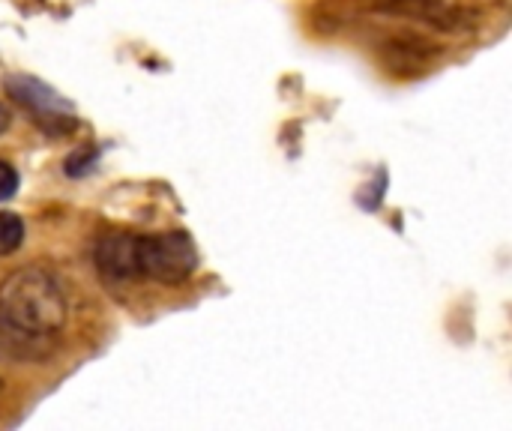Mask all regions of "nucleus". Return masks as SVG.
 Returning a JSON list of instances; mask_svg holds the SVG:
<instances>
[{"label": "nucleus", "instance_id": "1", "mask_svg": "<svg viewBox=\"0 0 512 431\" xmlns=\"http://www.w3.org/2000/svg\"><path fill=\"white\" fill-rule=\"evenodd\" d=\"M69 303L57 276L45 267H21L0 282V336L36 345L66 327Z\"/></svg>", "mask_w": 512, "mask_h": 431}, {"label": "nucleus", "instance_id": "2", "mask_svg": "<svg viewBox=\"0 0 512 431\" xmlns=\"http://www.w3.org/2000/svg\"><path fill=\"white\" fill-rule=\"evenodd\" d=\"M135 267L138 279H153L159 285H183L198 270V249L186 231L135 237Z\"/></svg>", "mask_w": 512, "mask_h": 431}, {"label": "nucleus", "instance_id": "3", "mask_svg": "<svg viewBox=\"0 0 512 431\" xmlns=\"http://www.w3.org/2000/svg\"><path fill=\"white\" fill-rule=\"evenodd\" d=\"M3 90L6 96L21 105L24 111H30L36 117V123L51 132V135H66L78 126V117H75V105L60 93L54 90L51 84H45L42 78H33V75H6L3 78Z\"/></svg>", "mask_w": 512, "mask_h": 431}, {"label": "nucleus", "instance_id": "4", "mask_svg": "<svg viewBox=\"0 0 512 431\" xmlns=\"http://www.w3.org/2000/svg\"><path fill=\"white\" fill-rule=\"evenodd\" d=\"M96 267L102 282H135L138 267H135V237L132 234H105L96 246Z\"/></svg>", "mask_w": 512, "mask_h": 431}, {"label": "nucleus", "instance_id": "5", "mask_svg": "<svg viewBox=\"0 0 512 431\" xmlns=\"http://www.w3.org/2000/svg\"><path fill=\"white\" fill-rule=\"evenodd\" d=\"M384 9L432 21L435 27H462L465 24V12L447 0H396V3H384Z\"/></svg>", "mask_w": 512, "mask_h": 431}, {"label": "nucleus", "instance_id": "6", "mask_svg": "<svg viewBox=\"0 0 512 431\" xmlns=\"http://www.w3.org/2000/svg\"><path fill=\"white\" fill-rule=\"evenodd\" d=\"M24 243V219L18 213L0 210V258L15 255Z\"/></svg>", "mask_w": 512, "mask_h": 431}, {"label": "nucleus", "instance_id": "7", "mask_svg": "<svg viewBox=\"0 0 512 431\" xmlns=\"http://www.w3.org/2000/svg\"><path fill=\"white\" fill-rule=\"evenodd\" d=\"M93 165H96V150H75V153L63 162V168H66L69 177H81V174H87Z\"/></svg>", "mask_w": 512, "mask_h": 431}, {"label": "nucleus", "instance_id": "8", "mask_svg": "<svg viewBox=\"0 0 512 431\" xmlns=\"http://www.w3.org/2000/svg\"><path fill=\"white\" fill-rule=\"evenodd\" d=\"M18 186H21V177H18L15 165L0 159V201H9L18 192Z\"/></svg>", "mask_w": 512, "mask_h": 431}, {"label": "nucleus", "instance_id": "9", "mask_svg": "<svg viewBox=\"0 0 512 431\" xmlns=\"http://www.w3.org/2000/svg\"><path fill=\"white\" fill-rule=\"evenodd\" d=\"M9 126H12V114H9V108H6V105H0V135H3Z\"/></svg>", "mask_w": 512, "mask_h": 431}]
</instances>
